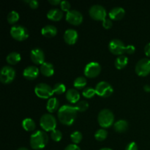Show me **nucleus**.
<instances>
[{"mask_svg":"<svg viewBox=\"0 0 150 150\" xmlns=\"http://www.w3.org/2000/svg\"><path fill=\"white\" fill-rule=\"evenodd\" d=\"M127 63H128V58L126 56L122 55L116 59L114 62V65L117 69L122 70L127 66Z\"/></svg>","mask_w":150,"mask_h":150,"instance_id":"nucleus-24","label":"nucleus"},{"mask_svg":"<svg viewBox=\"0 0 150 150\" xmlns=\"http://www.w3.org/2000/svg\"><path fill=\"white\" fill-rule=\"evenodd\" d=\"M98 121L100 126L103 128H108L114 122V115L109 109H103L98 114Z\"/></svg>","mask_w":150,"mask_h":150,"instance_id":"nucleus-4","label":"nucleus"},{"mask_svg":"<svg viewBox=\"0 0 150 150\" xmlns=\"http://www.w3.org/2000/svg\"><path fill=\"white\" fill-rule=\"evenodd\" d=\"M95 95H96L95 89H93L92 87H86L83 89V92H82V95L87 99L92 98Z\"/></svg>","mask_w":150,"mask_h":150,"instance_id":"nucleus-31","label":"nucleus"},{"mask_svg":"<svg viewBox=\"0 0 150 150\" xmlns=\"http://www.w3.org/2000/svg\"><path fill=\"white\" fill-rule=\"evenodd\" d=\"M79 35L77 31L73 29H68L64 32V42L68 45H74L78 40Z\"/></svg>","mask_w":150,"mask_h":150,"instance_id":"nucleus-15","label":"nucleus"},{"mask_svg":"<svg viewBox=\"0 0 150 150\" xmlns=\"http://www.w3.org/2000/svg\"><path fill=\"white\" fill-rule=\"evenodd\" d=\"M48 2L51 4H53V5H58V4H61L62 1L60 0H49Z\"/></svg>","mask_w":150,"mask_h":150,"instance_id":"nucleus-41","label":"nucleus"},{"mask_svg":"<svg viewBox=\"0 0 150 150\" xmlns=\"http://www.w3.org/2000/svg\"><path fill=\"white\" fill-rule=\"evenodd\" d=\"M40 70L35 66H28L24 69L23 72V76L25 79L27 80H34L37 79L38 76H39Z\"/></svg>","mask_w":150,"mask_h":150,"instance_id":"nucleus-16","label":"nucleus"},{"mask_svg":"<svg viewBox=\"0 0 150 150\" xmlns=\"http://www.w3.org/2000/svg\"><path fill=\"white\" fill-rule=\"evenodd\" d=\"M64 150H81V149L79 146L73 144H69L68 146H66Z\"/></svg>","mask_w":150,"mask_h":150,"instance_id":"nucleus-39","label":"nucleus"},{"mask_svg":"<svg viewBox=\"0 0 150 150\" xmlns=\"http://www.w3.org/2000/svg\"><path fill=\"white\" fill-rule=\"evenodd\" d=\"M125 15V10L121 7H114L110 10L108 16L111 20L114 21H120L124 18Z\"/></svg>","mask_w":150,"mask_h":150,"instance_id":"nucleus-17","label":"nucleus"},{"mask_svg":"<svg viewBox=\"0 0 150 150\" xmlns=\"http://www.w3.org/2000/svg\"><path fill=\"white\" fill-rule=\"evenodd\" d=\"M24 2L27 3L32 9H37L39 6V2L37 0H26Z\"/></svg>","mask_w":150,"mask_h":150,"instance_id":"nucleus-36","label":"nucleus"},{"mask_svg":"<svg viewBox=\"0 0 150 150\" xmlns=\"http://www.w3.org/2000/svg\"><path fill=\"white\" fill-rule=\"evenodd\" d=\"M114 128L116 132L117 133H124L128 128V122L126 120H119V121L116 122L114 125Z\"/></svg>","mask_w":150,"mask_h":150,"instance_id":"nucleus-23","label":"nucleus"},{"mask_svg":"<svg viewBox=\"0 0 150 150\" xmlns=\"http://www.w3.org/2000/svg\"><path fill=\"white\" fill-rule=\"evenodd\" d=\"M135 70L138 76L145 77L150 73V59L143 58L139 60L136 64Z\"/></svg>","mask_w":150,"mask_h":150,"instance_id":"nucleus-11","label":"nucleus"},{"mask_svg":"<svg viewBox=\"0 0 150 150\" xmlns=\"http://www.w3.org/2000/svg\"><path fill=\"white\" fill-rule=\"evenodd\" d=\"M21 57L20 54L17 52H12L7 55L6 60L9 64L15 65L21 61Z\"/></svg>","mask_w":150,"mask_h":150,"instance_id":"nucleus-26","label":"nucleus"},{"mask_svg":"<svg viewBox=\"0 0 150 150\" xmlns=\"http://www.w3.org/2000/svg\"><path fill=\"white\" fill-rule=\"evenodd\" d=\"M53 89H54V93L57 94V95H62L65 92L66 86L65 85L62 83H57L54 86Z\"/></svg>","mask_w":150,"mask_h":150,"instance_id":"nucleus-33","label":"nucleus"},{"mask_svg":"<svg viewBox=\"0 0 150 150\" xmlns=\"http://www.w3.org/2000/svg\"><path fill=\"white\" fill-rule=\"evenodd\" d=\"M17 150H29V149L26 147H21V148H19V149H18Z\"/></svg>","mask_w":150,"mask_h":150,"instance_id":"nucleus-43","label":"nucleus"},{"mask_svg":"<svg viewBox=\"0 0 150 150\" xmlns=\"http://www.w3.org/2000/svg\"><path fill=\"white\" fill-rule=\"evenodd\" d=\"M59 101L57 98H51L48 100L46 104V109L50 113H54L59 109Z\"/></svg>","mask_w":150,"mask_h":150,"instance_id":"nucleus-22","label":"nucleus"},{"mask_svg":"<svg viewBox=\"0 0 150 150\" xmlns=\"http://www.w3.org/2000/svg\"><path fill=\"white\" fill-rule=\"evenodd\" d=\"M35 92L38 98H42V99L50 98L54 93L53 88L45 83L37 84L35 88Z\"/></svg>","mask_w":150,"mask_h":150,"instance_id":"nucleus-7","label":"nucleus"},{"mask_svg":"<svg viewBox=\"0 0 150 150\" xmlns=\"http://www.w3.org/2000/svg\"><path fill=\"white\" fill-rule=\"evenodd\" d=\"M96 95L101 98H108L113 94L114 89L108 82L100 81L95 86Z\"/></svg>","mask_w":150,"mask_h":150,"instance_id":"nucleus-10","label":"nucleus"},{"mask_svg":"<svg viewBox=\"0 0 150 150\" xmlns=\"http://www.w3.org/2000/svg\"><path fill=\"white\" fill-rule=\"evenodd\" d=\"M63 11L60 9H51L47 13V18L53 21H59L63 18Z\"/></svg>","mask_w":150,"mask_h":150,"instance_id":"nucleus-20","label":"nucleus"},{"mask_svg":"<svg viewBox=\"0 0 150 150\" xmlns=\"http://www.w3.org/2000/svg\"><path fill=\"white\" fill-rule=\"evenodd\" d=\"M51 138L56 142H59L62 139V133L60 130H54V131L51 132Z\"/></svg>","mask_w":150,"mask_h":150,"instance_id":"nucleus-34","label":"nucleus"},{"mask_svg":"<svg viewBox=\"0 0 150 150\" xmlns=\"http://www.w3.org/2000/svg\"><path fill=\"white\" fill-rule=\"evenodd\" d=\"M41 33L44 37L48 38H54L57 34V29L53 25H46L41 30Z\"/></svg>","mask_w":150,"mask_h":150,"instance_id":"nucleus-21","label":"nucleus"},{"mask_svg":"<svg viewBox=\"0 0 150 150\" xmlns=\"http://www.w3.org/2000/svg\"><path fill=\"white\" fill-rule=\"evenodd\" d=\"M75 108H76L77 111L84 112L89 108V103L86 100H80L76 103V105H75Z\"/></svg>","mask_w":150,"mask_h":150,"instance_id":"nucleus-30","label":"nucleus"},{"mask_svg":"<svg viewBox=\"0 0 150 150\" xmlns=\"http://www.w3.org/2000/svg\"><path fill=\"white\" fill-rule=\"evenodd\" d=\"M112 21L110 18H105V20L103 21V26L105 28V29H109L112 26Z\"/></svg>","mask_w":150,"mask_h":150,"instance_id":"nucleus-37","label":"nucleus"},{"mask_svg":"<svg viewBox=\"0 0 150 150\" xmlns=\"http://www.w3.org/2000/svg\"><path fill=\"white\" fill-rule=\"evenodd\" d=\"M40 125L45 131L52 132L57 127V120L51 114H45L41 117Z\"/></svg>","mask_w":150,"mask_h":150,"instance_id":"nucleus-5","label":"nucleus"},{"mask_svg":"<svg viewBox=\"0 0 150 150\" xmlns=\"http://www.w3.org/2000/svg\"><path fill=\"white\" fill-rule=\"evenodd\" d=\"M125 150H138V146L136 142H130L126 146Z\"/></svg>","mask_w":150,"mask_h":150,"instance_id":"nucleus-38","label":"nucleus"},{"mask_svg":"<svg viewBox=\"0 0 150 150\" xmlns=\"http://www.w3.org/2000/svg\"><path fill=\"white\" fill-rule=\"evenodd\" d=\"M144 89L146 92H150V86H149V85H145Z\"/></svg>","mask_w":150,"mask_h":150,"instance_id":"nucleus-42","label":"nucleus"},{"mask_svg":"<svg viewBox=\"0 0 150 150\" xmlns=\"http://www.w3.org/2000/svg\"><path fill=\"white\" fill-rule=\"evenodd\" d=\"M66 21L70 24L79 26L83 21V16L78 10H70L66 14Z\"/></svg>","mask_w":150,"mask_h":150,"instance_id":"nucleus-13","label":"nucleus"},{"mask_svg":"<svg viewBox=\"0 0 150 150\" xmlns=\"http://www.w3.org/2000/svg\"><path fill=\"white\" fill-rule=\"evenodd\" d=\"M82 138H83L82 133L79 131H75L70 135V139H71V141L74 144L80 143L82 140Z\"/></svg>","mask_w":150,"mask_h":150,"instance_id":"nucleus-32","label":"nucleus"},{"mask_svg":"<svg viewBox=\"0 0 150 150\" xmlns=\"http://www.w3.org/2000/svg\"><path fill=\"white\" fill-rule=\"evenodd\" d=\"M40 72L42 76H45V77H51L54 73V65L51 63L45 62L40 65Z\"/></svg>","mask_w":150,"mask_h":150,"instance_id":"nucleus-18","label":"nucleus"},{"mask_svg":"<svg viewBox=\"0 0 150 150\" xmlns=\"http://www.w3.org/2000/svg\"><path fill=\"white\" fill-rule=\"evenodd\" d=\"M10 35L18 41H23L29 38V31L21 25H15L10 29Z\"/></svg>","mask_w":150,"mask_h":150,"instance_id":"nucleus-6","label":"nucleus"},{"mask_svg":"<svg viewBox=\"0 0 150 150\" xmlns=\"http://www.w3.org/2000/svg\"><path fill=\"white\" fill-rule=\"evenodd\" d=\"M22 127L26 131L32 132L34 131L36 128V125L35 121L31 118H26L22 122Z\"/></svg>","mask_w":150,"mask_h":150,"instance_id":"nucleus-25","label":"nucleus"},{"mask_svg":"<svg viewBox=\"0 0 150 150\" xmlns=\"http://www.w3.org/2000/svg\"><path fill=\"white\" fill-rule=\"evenodd\" d=\"M70 7H71V4L68 1H62L60 4V7L63 12H67H67L70 11Z\"/></svg>","mask_w":150,"mask_h":150,"instance_id":"nucleus-35","label":"nucleus"},{"mask_svg":"<svg viewBox=\"0 0 150 150\" xmlns=\"http://www.w3.org/2000/svg\"><path fill=\"white\" fill-rule=\"evenodd\" d=\"M7 21L10 24H15L19 20V14L16 11H11L7 15Z\"/></svg>","mask_w":150,"mask_h":150,"instance_id":"nucleus-29","label":"nucleus"},{"mask_svg":"<svg viewBox=\"0 0 150 150\" xmlns=\"http://www.w3.org/2000/svg\"><path fill=\"white\" fill-rule=\"evenodd\" d=\"M100 150H112V149H110V148H107V147H105V148H102V149H100Z\"/></svg>","mask_w":150,"mask_h":150,"instance_id":"nucleus-44","label":"nucleus"},{"mask_svg":"<svg viewBox=\"0 0 150 150\" xmlns=\"http://www.w3.org/2000/svg\"><path fill=\"white\" fill-rule=\"evenodd\" d=\"M108 136V132L105 129H99L97 130L95 134V138L98 142H103L105 140Z\"/></svg>","mask_w":150,"mask_h":150,"instance_id":"nucleus-28","label":"nucleus"},{"mask_svg":"<svg viewBox=\"0 0 150 150\" xmlns=\"http://www.w3.org/2000/svg\"><path fill=\"white\" fill-rule=\"evenodd\" d=\"M65 98L70 103H77L80 100V94L76 89H70L66 92Z\"/></svg>","mask_w":150,"mask_h":150,"instance_id":"nucleus-19","label":"nucleus"},{"mask_svg":"<svg viewBox=\"0 0 150 150\" xmlns=\"http://www.w3.org/2000/svg\"><path fill=\"white\" fill-rule=\"evenodd\" d=\"M30 58L32 62L36 64H42L45 62V54L40 48H36L32 49L30 54Z\"/></svg>","mask_w":150,"mask_h":150,"instance_id":"nucleus-14","label":"nucleus"},{"mask_svg":"<svg viewBox=\"0 0 150 150\" xmlns=\"http://www.w3.org/2000/svg\"><path fill=\"white\" fill-rule=\"evenodd\" d=\"M16 77V71L11 66L6 65L1 68L0 73V81L4 84L12 83Z\"/></svg>","mask_w":150,"mask_h":150,"instance_id":"nucleus-8","label":"nucleus"},{"mask_svg":"<svg viewBox=\"0 0 150 150\" xmlns=\"http://www.w3.org/2000/svg\"><path fill=\"white\" fill-rule=\"evenodd\" d=\"M77 112L78 111L75 106L70 105H62L59 108L57 114L59 121L64 125H71L76 120Z\"/></svg>","mask_w":150,"mask_h":150,"instance_id":"nucleus-1","label":"nucleus"},{"mask_svg":"<svg viewBox=\"0 0 150 150\" xmlns=\"http://www.w3.org/2000/svg\"><path fill=\"white\" fill-rule=\"evenodd\" d=\"M101 67L99 63L92 62L88 63L84 68V75L88 78L93 79L100 73Z\"/></svg>","mask_w":150,"mask_h":150,"instance_id":"nucleus-12","label":"nucleus"},{"mask_svg":"<svg viewBox=\"0 0 150 150\" xmlns=\"http://www.w3.org/2000/svg\"><path fill=\"white\" fill-rule=\"evenodd\" d=\"M108 49L114 55L122 56L125 52L128 54H133L136 51V48L133 45L126 46L124 42L119 39H114L110 41L108 44Z\"/></svg>","mask_w":150,"mask_h":150,"instance_id":"nucleus-2","label":"nucleus"},{"mask_svg":"<svg viewBox=\"0 0 150 150\" xmlns=\"http://www.w3.org/2000/svg\"><path fill=\"white\" fill-rule=\"evenodd\" d=\"M144 53L146 57H150V42L146 44L144 47Z\"/></svg>","mask_w":150,"mask_h":150,"instance_id":"nucleus-40","label":"nucleus"},{"mask_svg":"<svg viewBox=\"0 0 150 150\" xmlns=\"http://www.w3.org/2000/svg\"><path fill=\"white\" fill-rule=\"evenodd\" d=\"M48 142V136L45 131L38 130L31 136L30 146L33 149H43Z\"/></svg>","mask_w":150,"mask_h":150,"instance_id":"nucleus-3","label":"nucleus"},{"mask_svg":"<svg viewBox=\"0 0 150 150\" xmlns=\"http://www.w3.org/2000/svg\"><path fill=\"white\" fill-rule=\"evenodd\" d=\"M89 14L92 19L95 21H103L106 18V10L102 5L95 4L89 8Z\"/></svg>","mask_w":150,"mask_h":150,"instance_id":"nucleus-9","label":"nucleus"},{"mask_svg":"<svg viewBox=\"0 0 150 150\" xmlns=\"http://www.w3.org/2000/svg\"><path fill=\"white\" fill-rule=\"evenodd\" d=\"M73 86L76 89H85V86H86V79L83 76H79L76 78L73 82Z\"/></svg>","mask_w":150,"mask_h":150,"instance_id":"nucleus-27","label":"nucleus"}]
</instances>
